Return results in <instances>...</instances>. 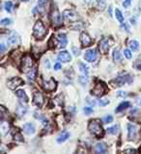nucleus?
<instances>
[{"label": "nucleus", "instance_id": "obj_14", "mask_svg": "<svg viewBox=\"0 0 141 154\" xmlns=\"http://www.w3.org/2000/svg\"><path fill=\"white\" fill-rule=\"evenodd\" d=\"M80 42H81V43H82V45L83 46H89V45H92V38H91V37L88 35L87 33H85V32H82L81 34H80Z\"/></svg>", "mask_w": 141, "mask_h": 154}, {"label": "nucleus", "instance_id": "obj_12", "mask_svg": "<svg viewBox=\"0 0 141 154\" xmlns=\"http://www.w3.org/2000/svg\"><path fill=\"white\" fill-rule=\"evenodd\" d=\"M43 102H45V99H43V94L40 93V91H36V93H34L33 103L35 104L36 106H38L39 108H41L42 106L43 105Z\"/></svg>", "mask_w": 141, "mask_h": 154}, {"label": "nucleus", "instance_id": "obj_24", "mask_svg": "<svg viewBox=\"0 0 141 154\" xmlns=\"http://www.w3.org/2000/svg\"><path fill=\"white\" fill-rule=\"evenodd\" d=\"M129 47L133 51H136V50L139 49V43H138V42L133 41H133H130L129 42Z\"/></svg>", "mask_w": 141, "mask_h": 154}, {"label": "nucleus", "instance_id": "obj_36", "mask_svg": "<svg viewBox=\"0 0 141 154\" xmlns=\"http://www.w3.org/2000/svg\"><path fill=\"white\" fill-rule=\"evenodd\" d=\"M11 23H12V20L10 18H3L1 20V25H3V26L10 25Z\"/></svg>", "mask_w": 141, "mask_h": 154}, {"label": "nucleus", "instance_id": "obj_8", "mask_svg": "<svg viewBox=\"0 0 141 154\" xmlns=\"http://www.w3.org/2000/svg\"><path fill=\"white\" fill-rule=\"evenodd\" d=\"M43 88L45 91H53L56 89V81L52 78L50 79H46V80H43Z\"/></svg>", "mask_w": 141, "mask_h": 154}, {"label": "nucleus", "instance_id": "obj_3", "mask_svg": "<svg viewBox=\"0 0 141 154\" xmlns=\"http://www.w3.org/2000/svg\"><path fill=\"white\" fill-rule=\"evenodd\" d=\"M88 129L92 134L95 135V136L99 137V136H101V135H103V127H101L99 119L91 120L88 125Z\"/></svg>", "mask_w": 141, "mask_h": 154}, {"label": "nucleus", "instance_id": "obj_50", "mask_svg": "<svg viewBox=\"0 0 141 154\" xmlns=\"http://www.w3.org/2000/svg\"><path fill=\"white\" fill-rule=\"evenodd\" d=\"M5 50V45H4V43H1V45H0V52L3 53Z\"/></svg>", "mask_w": 141, "mask_h": 154}, {"label": "nucleus", "instance_id": "obj_47", "mask_svg": "<svg viewBox=\"0 0 141 154\" xmlns=\"http://www.w3.org/2000/svg\"><path fill=\"white\" fill-rule=\"evenodd\" d=\"M61 67H62V65L60 64V63H56V64L54 65V70H59Z\"/></svg>", "mask_w": 141, "mask_h": 154}, {"label": "nucleus", "instance_id": "obj_42", "mask_svg": "<svg viewBox=\"0 0 141 154\" xmlns=\"http://www.w3.org/2000/svg\"><path fill=\"white\" fill-rule=\"evenodd\" d=\"M72 52H74V54L76 55V56H79L80 54V49H79V48H76L75 46H72Z\"/></svg>", "mask_w": 141, "mask_h": 154}, {"label": "nucleus", "instance_id": "obj_13", "mask_svg": "<svg viewBox=\"0 0 141 154\" xmlns=\"http://www.w3.org/2000/svg\"><path fill=\"white\" fill-rule=\"evenodd\" d=\"M8 42L10 43V45H21V38H19V36L18 35V33L13 32L8 38Z\"/></svg>", "mask_w": 141, "mask_h": 154}, {"label": "nucleus", "instance_id": "obj_16", "mask_svg": "<svg viewBox=\"0 0 141 154\" xmlns=\"http://www.w3.org/2000/svg\"><path fill=\"white\" fill-rule=\"evenodd\" d=\"M57 59L63 63H69L72 61V56L68 51H61L57 56Z\"/></svg>", "mask_w": 141, "mask_h": 154}, {"label": "nucleus", "instance_id": "obj_49", "mask_svg": "<svg viewBox=\"0 0 141 154\" xmlns=\"http://www.w3.org/2000/svg\"><path fill=\"white\" fill-rule=\"evenodd\" d=\"M87 102H88L89 104H91V105H93V106H94V105H96V102H95V101H94V100L92 101L90 98H87Z\"/></svg>", "mask_w": 141, "mask_h": 154}, {"label": "nucleus", "instance_id": "obj_20", "mask_svg": "<svg viewBox=\"0 0 141 154\" xmlns=\"http://www.w3.org/2000/svg\"><path fill=\"white\" fill-rule=\"evenodd\" d=\"M23 131H24V133H26L28 135L34 134L35 133V125L30 122L25 123L23 125Z\"/></svg>", "mask_w": 141, "mask_h": 154}, {"label": "nucleus", "instance_id": "obj_35", "mask_svg": "<svg viewBox=\"0 0 141 154\" xmlns=\"http://www.w3.org/2000/svg\"><path fill=\"white\" fill-rule=\"evenodd\" d=\"M14 140H16V141L23 142V138L21 136V134L18 133V132H16V134H14Z\"/></svg>", "mask_w": 141, "mask_h": 154}, {"label": "nucleus", "instance_id": "obj_54", "mask_svg": "<svg viewBox=\"0 0 141 154\" xmlns=\"http://www.w3.org/2000/svg\"><path fill=\"white\" fill-rule=\"evenodd\" d=\"M139 152H140V153H141V147H140V148H139Z\"/></svg>", "mask_w": 141, "mask_h": 154}, {"label": "nucleus", "instance_id": "obj_43", "mask_svg": "<svg viewBox=\"0 0 141 154\" xmlns=\"http://www.w3.org/2000/svg\"><path fill=\"white\" fill-rule=\"evenodd\" d=\"M134 67H135V69H140V70H141V59H140V60H137L136 62H135Z\"/></svg>", "mask_w": 141, "mask_h": 154}, {"label": "nucleus", "instance_id": "obj_30", "mask_svg": "<svg viewBox=\"0 0 141 154\" xmlns=\"http://www.w3.org/2000/svg\"><path fill=\"white\" fill-rule=\"evenodd\" d=\"M12 8H13V2L12 1H6L4 3V9L6 10L8 13L12 12Z\"/></svg>", "mask_w": 141, "mask_h": 154}, {"label": "nucleus", "instance_id": "obj_29", "mask_svg": "<svg viewBox=\"0 0 141 154\" xmlns=\"http://www.w3.org/2000/svg\"><path fill=\"white\" fill-rule=\"evenodd\" d=\"M119 131V126L118 125H114L112 127H109L107 128V133L108 134H111V135H116Z\"/></svg>", "mask_w": 141, "mask_h": 154}, {"label": "nucleus", "instance_id": "obj_45", "mask_svg": "<svg viewBox=\"0 0 141 154\" xmlns=\"http://www.w3.org/2000/svg\"><path fill=\"white\" fill-rule=\"evenodd\" d=\"M76 154H88V153H87V151L85 150L84 148L79 147V150H77V152H76Z\"/></svg>", "mask_w": 141, "mask_h": 154}, {"label": "nucleus", "instance_id": "obj_31", "mask_svg": "<svg viewBox=\"0 0 141 154\" xmlns=\"http://www.w3.org/2000/svg\"><path fill=\"white\" fill-rule=\"evenodd\" d=\"M26 111H27V108L25 107V106H23V104H21L19 107L18 108V114L19 116H22L26 113Z\"/></svg>", "mask_w": 141, "mask_h": 154}, {"label": "nucleus", "instance_id": "obj_15", "mask_svg": "<svg viewBox=\"0 0 141 154\" xmlns=\"http://www.w3.org/2000/svg\"><path fill=\"white\" fill-rule=\"evenodd\" d=\"M57 43H58V47L60 48H64L66 47L68 40H67V36L64 33H60L57 35Z\"/></svg>", "mask_w": 141, "mask_h": 154}, {"label": "nucleus", "instance_id": "obj_5", "mask_svg": "<svg viewBox=\"0 0 141 154\" xmlns=\"http://www.w3.org/2000/svg\"><path fill=\"white\" fill-rule=\"evenodd\" d=\"M63 17H64L68 22H75L79 19V14H77L74 10H65L63 12Z\"/></svg>", "mask_w": 141, "mask_h": 154}, {"label": "nucleus", "instance_id": "obj_23", "mask_svg": "<svg viewBox=\"0 0 141 154\" xmlns=\"http://www.w3.org/2000/svg\"><path fill=\"white\" fill-rule=\"evenodd\" d=\"M123 59V56L122 54H121V52L117 49V50H114L113 51V60L114 62H117V63H120L121 61H122Z\"/></svg>", "mask_w": 141, "mask_h": 154}, {"label": "nucleus", "instance_id": "obj_40", "mask_svg": "<svg viewBox=\"0 0 141 154\" xmlns=\"http://www.w3.org/2000/svg\"><path fill=\"white\" fill-rule=\"evenodd\" d=\"M99 104L101 106H105V105L109 104V100L108 99H100L99 100Z\"/></svg>", "mask_w": 141, "mask_h": 154}, {"label": "nucleus", "instance_id": "obj_32", "mask_svg": "<svg viewBox=\"0 0 141 154\" xmlns=\"http://www.w3.org/2000/svg\"><path fill=\"white\" fill-rule=\"evenodd\" d=\"M79 81L80 82L82 85H86L87 83H88V77H87V75H85V74L81 75V76H79Z\"/></svg>", "mask_w": 141, "mask_h": 154}, {"label": "nucleus", "instance_id": "obj_17", "mask_svg": "<svg viewBox=\"0 0 141 154\" xmlns=\"http://www.w3.org/2000/svg\"><path fill=\"white\" fill-rule=\"evenodd\" d=\"M47 1L48 0H38V6L35 7V9L33 10V13H36L37 11L38 13H42L43 10L46 9L47 5Z\"/></svg>", "mask_w": 141, "mask_h": 154}, {"label": "nucleus", "instance_id": "obj_6", "mask_svg": "<svg viewBox=\"0 0 141 154\" xmlns=\"http://www.w3.org/2000/svg\"><path fill=\"white\" fill-rule=\"evenodd\" d=\"M24 84V81L19 78V77H12V78H10L8 81H7V86L9 89L11 90H14L17 89L18 87L21 86Z\"/></svg>", "mask_w": 141, "mask_h": 154}, {"label": "nucleus", "instance_id": "obj_52", "mask_svg": "<svg viewBox=\"0 0 141 154\" xmlns=\"http://www.w3.org/2000/svg\"><path fill=\"white\" fill-rule=\"evenodd\" d=\"M138 104H139V105H141V101H138Z\"/></svg>", "mask_w": 141, "mask_h": 154}, {"label": "nucleus", "instance_id": "obj_9", "mask_svg": "<svg viewBox=\"0 0 141 154\" xmlns=\"http://www.w3.org/2000/svg\"><path fill=\"white\" fill-rule=\"evenodd\" d=\"M110 48V43H109V38H104L99 42V49L101 54H107Z\"/></svg>", "mask_w": 141, "mask_h": 154}, {"label": "nucleus", "instance_id": "obj_34", "mask_svg": "<svg viewBox=\"0 0 141 154\" xmlns=\"http://www.w3.org/2000/svg\"><path fill=\"white\" fill-rule=\"evenodd\" d=\"M79 67H80V70L83 72L85 75H88V66H85L84 64H82V63H80Z\"/></svg>", "mask_w": 141, "mask_h": 154}, {"label": "nucleus", "instance_id": "obj_11", "mask_svg": "<svg viewBox=\"0 0 141 154\" xmlns=\"http://www.w3.org/2000/svg\"><path fill=\"white\" fill-rule=\"evenodd\" d=\"M97 58H98V52H97L96 49H89L85 52L84 54V59L87 61V62H95L97 60Z\"/></svg>", "mask_w": 141, "mask_h": 154}, {"label": "nucleus", "instance_id": "obj_25", "mask_svg": "<svg viewBox=\"0 0 141 154\" xmlns=\"http://www.w3.org/2000/svg\"><path fill=\"white\" fill-rule=\"evenodd\" d=\"M130 105V103L129 102V101H124V102H122L117 107V109H116V112H121V111H123L125 109L129 108Z\"/></svg>", "mask_w": 141, "mask_h": 154}, {"label": "nucleus", "instance_id": "obj_28", "mask_svg": "<svg viewBox=\"0 0 141 154\" xmlns=\"http://www.w3.org/2000/svg\"><path fill=\"white\" fill-rule=\"evenodd\" d=\"M115 16H116V18H117L121 23L124 22V16H123L122 12H121L119 9L115 10Z\"/></svg>", "mask_w": 141, "mask_h": 154}, {"label": "nucleus", "instance_id": "obj_10", "mask_svg": "<svg viewBox=\"0 0 141 154\" xmlns=\"http://www.w3.org/2000/svg\"><path fill=\"white\" fill-rule=\"evenodd\" d=\"M106 91V87L103 83H98L96 84L94 87V89L92 90V94H94L95 96H101L104 95Z\"/></svg>", "mask_w": 141, "mask_h": 154}, {"label": "nucleus", "instance_id": "obj_19", "mask_svg": "<svg viewBox=\"0 0 141 154\" xmlns=\"http://www.w3.org/2000/svg\"><path fill=\"white\" fill-rule=\"evenodd\" d=\"M16 94H17L18 97L19 98V100H21V102L22 104L28 102V96H27V94H25V91H24L23 90H18L16 91Z\"/></svg>", "mask_w": 141, "mask_h": 154}, {"label": "nucleus", "instance_id": "obj_2", "mask_svg": "<svg viewBox=\"0 0 141 154\" xmlns=\"http://www.w3.org/2000/svg\"><path fill=\"white\" fill-rule=\"evenodd\" d=\"M50 21L53 24V26H60L62 25V22H63V17L62 14H60L59 10H58L56 7L53 6L51 8V11L50 14Z\"/></svg>", "mask_w": 141, "mask_h": 154}, {"label": "nucleus", "instance_id": "obj_21", "mask_svg": "<svg viewBox=\"0 0 141 154\" xmlns=\"http://www.w3.org/2000/svg\"><path fill=\"white\" fill-rule=\"evenodd\" d=\"M128 131H129V139L133 140L136 136V126L133 124L128 125Z\"/></svg>", "mask_w": 141, "mask_h": 154}, {"label": "nucleus", "instance_id": "obj_4", "mask_svg": "<svg viewBox=\"0 0 141 154\" xmlns=\"http://www.w3.org/2000/svg\"><path fill=\"white\" fill-rule=\"evenodd\" d=\"M33 60L30 56H24L23 59L21 61V71L24 72L25 74H27L29 71L33 69Z\"/></svg>", "mask_w": 141, "mask_h": 154}, {"label": "nucleus", "instance_id": "obj_53", "mask_svg": "<svg viewBox=\"0 0 141 154\" xmlns=\"http://www.w3.org/2000/svg\"><path fill=\"white\" fill-rule=\"evenodd\" d=\"M22 1H24V2H27V1H28V0H22Z\"/></svg>", "mask_w": 141, "mask_h": 154}, {"label": "nucleus", "instance_id": "obj_37", "mask_svg": "<svg viewBox=\"0 0 141 154\" xmlns=\"http://www.w3.org/2000/svg\"><path fill=\"white\" fill-rule=\"evenodd\" d=\"M105 3H106L105 0H97V4H98L100 9H104L105 7Z\"/></svg>", "mask_w": 141, "mask_h": 154}, {"label": "nucleus", "instance_id": "obj_41", "mask_svg": "<svg viewBox=\"0 0 141 154\" xmlns=\"http://www.w3.org/2000/svg\"><path fill=\"white\" fill-rule=\"evenodd\" d=\"M83 112L87 115H89V114H92L93 113V109L90 108V107H84L83 108Z\"/></svg>", "mask_w": 141, "mask_h": 154}, {"label": "nucleus", "instance_id": "obj_44", "mask_svg": "<svg viewBox=\"0 0 141 154\" xmlns=\"http://www.w3.org/2000/svg\"><path fill=\"white\" fill-rule=\"evenodd\" d=\"M117 95L119 96V97H125V96H127V95H128V94L126 93V91H118Z\"/></svg>", "mask_w": 141, "mask_h": 154}, {"label": "nucleus", "instance_id": "obj_18", "mask_svg": "<svg viewBox=\"0 0 141 154\" xmlns=\"http://www.w3.org/2000/svg\"><path fill=\"white\" fill-rule=\"evenodd\" d=\"M107 147L104 143H98L95 146V151L97 154H106Z\"/></svg>", "mask_w": 141, "mask_h": 154}, {"label": "nucleus", "instance_id": "obj_48", "mask_svg": "<svg viewBox=\"0 0 141 154\" xmlns=\"http://www.w3.org/2000/svg\"><path fill=\"white\" fill-rule=\"evenodd\" d=\"M126 153H127V154H134L135 150H134V149H128V150L126 151Z\"/></svg>", "mask_w": 141, "mask_h": 154}, {"label": "nucleus", "instance_id": "obj_1", "mask_svg": "<svg viewBox=\"0 0 141 154\" xmlns=\"http://www.w3.org/2000/svg\"><path fill=\"white\" fill-rule=\"evenodd\" d=\"M46 35V29L41 20H38L33 27V36L38 40H42Z\"/></svg>", "mask_w": 141, "mask_h": 154}, {"label": "nucleus", "instance_id": "obj_38", "mask_svg": "<svg viewBox=\"0 0 141 154\" xmlns=\"http://www.w3.org/2000/svg\"><path fill=\"white\" fill-rule=\"evenodd\" d=\"M124 55H125V57L127 58V59H132V57H133V55H132V52H130L129 49H125L124 50Z\"/></svg>", "mask_w": 141, "mask_h": 154}, {"label": "nucleus", "instance_id": "obj_46", "mask_svg": "<svg viewBox=\"0 0 141 154\" xmlns=\"http://www.w3.org/2000/svg\"><path fill=\"white\" fill-rule=\"evenodd\" d=\"M130 3H132V0H125L124 3H123V6L125 8H128V7H130Z\"/></svg>", "mask_w": 141, "mask_h": 154}, {"label": "nucleus", "instance_id": "obj_7", "mask_svg": "<svg viewBox=\"0 0 141 154\" xmlns=\"http://www.w3.org/2000/svg\"><path fill=\"white\" fill-rule=\"evenodd\" d=\"M132 81H133V78L130 75H122L114 79L112 81V83H115V86H117V87H122L127 83L130 84Z\"/></svg>", "mask_w": 141, "mask_h": 154}, {"label": "nucleus", "instance_id": "obj_27", "mask_svg": "<svg viewBox=\"0 0 141 154\" xmlns=\"http://www.w3.org/2000/svg\"><path fill=\"white\" fill-rule=\"evenodd\" d=\"M0 129H1V133L2 135H5L9 130V123L8 122H4V120H2L1 126H0Z\"/></svg>", "mask_w": 141, "mask_h": 154}, {"label": "nucleus", "instance_id": "obj_26", "mask_svg": "<svg viewBox=\"0 0 141 154\" xmlns=\"http://www.w3.org/2000/svg\"><path fill=\"white\" fill-rule=\"evenodd\" d=\"M36 74H37V69L36 67H33V69L28 72V73L26 74L27 75V78L29 80H34L36 78Z\"/></svg>", "mask_w": 141, "mask_h": 154}, {"label": "nucleus", "instance_id": "obj_33", "mask_svg": "<svg viewBox=\"0 0 141 154\" xmlns=\"http://www.w3.org/2000/svg\"><path fill=\"white\" fill-rule=\"evenodd\" d=\"M35 118L38 119H40V120H42V122H43V124H45V125L47 124V119H46V118L43 117V116H42V115H38V113H35Z\"/></svg>", "mask_w": 141, "mask_h": 154}, {"label": "nucleus", "instance_id": "obj_22", "mask_svg": "<svg viewBox=\"0 0 141 154\" xmlns=\"http://www.w3.org/2000/svg\"><path fill=\"white\" fill-rule=\"evenodd\" d=\"M69 137H70V133H69V132H67V131H63L62 133H60V134H59V136L57 137L56 141H57V143H64L65 141H67V140L69 139Z\"/></svg>", "mask_w": 141, "mask_h": 154}, {"label": "nucleus", "instance_id": "obj_39", "mask_svg": "<svg viewBox=\"0 0 141 154\" xmlns=\"http://www.w3.org/2000/svg\"><path fill=\"white\" fill-rule=\"evenodd\" d=\"M104 122L105 123H110V122H113V117H112V116H110V115L106 116V117L104 119Z\"/></svg>", "mask_w": 141, "mask_h": 154}, {"label": "nucleus", "instance_id": "obj_51", "mask_svg": "<svg viewBox=\"0 0 141 154\" xmlns=\"http://www.w3.org/2000/svg\"><path fill=\"white\" fill-rule=\"evenodd\" d=\"M45 66L47 67V69H50V61H48V60H46V61H45Z\"/></svg>", "mask_w": 141, "mask_h": 154}]
</instances>
